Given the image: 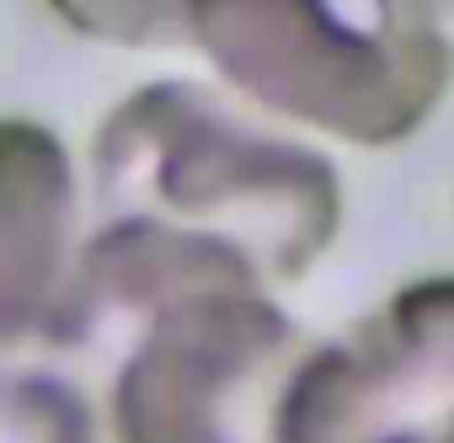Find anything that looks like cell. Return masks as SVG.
Masks as SVG:
<instances>
[{"label": "cell", "instance_id": "cell-6", "mask_svg": "<svg viewBox=\"0 0 454 443\" xmlns=\"http://www.w3.org/2000/svg\"><path fill=\"white\" fill-rule=\"evenodd\" d=\"M0 443H97L91 400L38 358L0 363Z\"/></svg>", "mask_w": 454, "mask_h": 443}, {"label": "cell", "instance_id": "cell-4", "mask_svg": "<svg viewBox=\"0 0 454 443\" xmlns=\"http://www.w3.org/2000/svg\"><path fill=\"white\" fill-rule=\"evenodd\" d=\"M289 443H454V278H417L316 337L289 390Z\"/></svg>", "mask_w": 454, "mask_h": 443}, {"label": "cell", "instance_id": "cell-7", "mask_svg": "<svg viewBox=\"0 0 454 443\" xmlns=\"http://www.w3.org/2000/svg\"><path fill=\"white\" fill-rule=\"evenodd\" d=\"M49 12L91 43L139 54L182 49V0H49Z\"/></svg>", "mask_w": 454, "mask_h": 443}, {"label": "cell", "instance_id": "cell-1", "mask_svg": "<svg viewBox=\"0 0 454 443\" xmlns=\"http://www.w3.org/2000/svg\"><path fill=\"white\" fill-rule=\"evenodd\" d=\"M342 230L337 166L224 86L150 81L91 134L59 353L107 342L171 294L289 289Z\"/></svg>", "mask_w": 454, "mask_h": 443}, {"label": "cell", "instance_id": "cell-2", "mask_svg": "<svg viewBox=\"0 0 454 443\" xmlns=\"http://www.w3.org/2000/svg\"><path fill=\"white\" fill-rule=\"evenodd\" d=\"M182 49L284 128L390 150L454 86V0H182Z\"/></svg>", "mask_w": 454, "mask_h": 443}, {"label": "cell", "instance_id": "cell-3", "mask_svg": "<svg viewBox=\"0 0 454 443\" xmlns=\"http://www.w3.org/2000/svg\"><path fill=\"white\" fill-rule=\"evenodd\" d=\"M310 331L273 289L171 294L107 342L113 443H289Z\"/></svg>", "mask_w": 454, "mask_h": 443}, {"label": "cell", "instance_id": "cell-5", "mask_svg": "<svg viewBox=\"0 0 454 443\" xmlns=\"http://www.w3.org/2000/svg\"><path fill=\"white\" fill-rule=\"evenodd\" d=\"M81 246V171L33 118H0V363L49 358Z\"/></svg>", "mask_w": 454, "mask_h": 443}]
</instances>
